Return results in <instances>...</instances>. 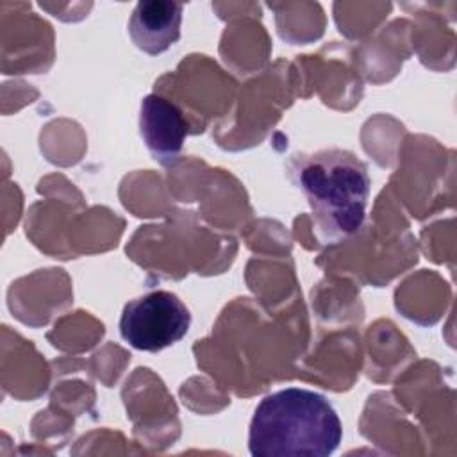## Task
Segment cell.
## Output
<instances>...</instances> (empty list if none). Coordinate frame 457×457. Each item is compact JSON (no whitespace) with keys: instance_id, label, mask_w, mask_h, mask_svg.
Segmentation results:
<instances>
[{"instance_id":"cell-1","label":"cell","mask_w":457,"mask_h":457,"mask_svg":"<svg viewBox=\"0 0 457 457\" xmlns=\"http://www.w3.org/2000/svg\"><path fill=\"white\" fill-rule=\"evenodd\" d=\"M341 437V420L323 395L286 387L255 407L248 450L253 457H328Z\"/></svg>"},{"instance_id":"cell-2","label":"cell","mask_w":457,"mask_h":457,"mask_svg":"<svg viewBox=\"0 0 457 457\" xmlns=\"http://www.w3.org/2000/svg\"><path fill=\"white\" fill-rule=\"evenodd\" d=\"M287 170L325 241L345 239L362 227L371 180L355 154L341 148L295 154Z\"/></svg>"},{"instance_id":"cell-3","label":"cell","mask_w":457,"mask_h":457,"mask_svg":"<svg viewBox=\"0 0 457 457\" xmlns=\"http://www.w3.org/2000/svg\"><path fill=\"white\" fill-rule=\"evenodd\" d=\"M191 325L186 303L171 291H152L125 303L121 337L136 350L159 352L180 341Z\"/></svg>"},{"instance_id":"cell-4","label":"cell","mask_w":457,"mask_h":457,"mask_svg":"<svg viewBox=\"0 0 457 457\" xmlns=\"http://www.w3.org/2000/svg\"><path fill=\"white\" fill-rule=\"evenodd\" d=\"M139 132L152 159L162 166H170L182 152L187 121L173 102L152 93L141 100Z\"/></svg>"},{"instance_id":"cell-5","label":"cell","mask_w":457,"mask_h":457,"mask_svg":"<svg viewBox=\"0 0 457 457\" xmlns=\"http://www.w3.org/2000/svg\"><path fill=\"white\" fill-rule=\"evenodd\" d=\"M184 5L171 0H141L129 18L132 43L148 55H159L180 37Z\"/></svg>"}]
</instances>
